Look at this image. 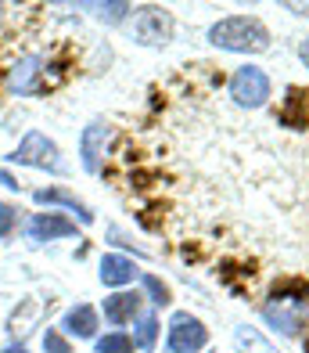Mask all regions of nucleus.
Masks as SVG:
<instances>
[{
  "label": "nucleus",
  "mask_w": 309,
  "mask_h": 353,
  "mask_svg": "<svg viewBox=\"0 0 309 353\" xmlns=\"http://www.w3.org/2000/svg\"><path fill=\"white\" fill-rule=\"evenodd\" d=\"M209 343V328L194 314L180 310L173 314L169 332H166V353H198Z\"/></svg>",
  "instance_id": "4"
},
{
  "label": "nucleus",
  "mask_w": 309,
  "mask_h": 353,
  "mask_svg": "<svg viewBox=\"0 0 309 353\" xmlns=\"http://www.w3.org/2000/svg\"><path fill=\"white\" fill-rule=\"evenodd\" d=\"M309 94L299 90V87H288V98L284 105L277 108V119L281 126H288V130H306V123H309Z\"/></svg>",
  "instance_id": "13"
},
{
  "label": "nucleus",
  "mask_w": 309,
  "mask_h": 353,
  "mask_svg": "<svg viewBox=\"0 0 309 353\" xmlns=\"http://www.w3.org/2000/svg\"><path fill=\"white\" fill-rule=\"evenodd\" d=\"M140 307H144L140 292H134V288H119L116 296L105 299V321L108 325H129V321L140 317Z\"/></svg>",
  "instance_id": "10"
},
{
  "label": "nucleus",
  "mask_w": 309,
  "mask_h": 353,
  "mask_svg": "<svg viewBox=\"0 0 309 353\" xmlns=\"http://www.w3.org/2000/svg\"><path fill=\"white\" fill-rule=\"evenodd\" d=\"M43 353H72V343L61 335V328H47L43 332Z\"/></svg>",
  "instance_id": "19"
},
{
  "label": "nucleus",
  "mask_w": 309,
  "mask_h": 353,
  "mask_svg": "<svg viewBox=\"0 0 309 353\" xmlns=\"http://www.w3.org/2000/svg\"><path fill=\"white\" fill-rule=\"evenodd\" d=\"M101 285H108V288H126V285H134V278H137V263L129 260V256H119V252H108V256H101Z\"/></svg>",
  "instance_id": "12"
},
{
  "label": "nucleus",
  "mask_w": 309,
  "mask_h": 353,
  "mask_svg": "<svg viewBox=\"0 0 309 353\" xmlns=\"http://www.w3.org/2000/svg\"><path fill=\"white\" fill-rule=\"evenodd\" d=\"M129 339H134L137 350H155V343H158V317L155 314H140Z\"/></svg>",
  "instance_id": "15"
},
{
  "label": "nucleus",
  "mask_w": 309,
  "mask_h": 353,
  "mask_svg": "<svg viewBox=\"0 0 309 353\" xmlns=\"http://www.w3.org/2000/svg\"><path fill=\"white\" fill-rule=\"evenodd\" d=\"M306 314H309V303L299 299H281V296H270V303L263 307V317L273 332L281 335H299L306 325Z\"/></svg>",
  "instance_id": "6"
},
{
  "label": "nucleus",
  "mask_w": 309,
  "mask_h": 353,
  "mask_svg": "<svg viewBox=\"0 0 309 353\" xmlns=\"http://www.w3.org/2000/svg\"><path fill=\"white\" fill-rule=\"evenodd\" d=\"M58 328H61L65 339H94L97 328H101V321H97V310L90 303H76L72 310H65Z\"/></svg>",
  "instance_id": "9"
},
{
  "label": "nucleus",
  "mask_w": 309,
  "mask_h": 353,
  "mask_svg": "<svg viewBox=\"0 0 309 353\" xmlns=\"http://www.w3.org/2000/svg\"><path fill=\"white\" fill-rule=\"evenodd\" d=\"M209 43L237 54H263L270 47V29L252 14H231V19H220L216 26H209Z\"/></svg>",
  "instance_id": "1"
},
{
  "label": "nucleus",
  "mask_w": 309,
  "mask_h": 353,
  "mask_svg": "<svg viewBox=\"0 0 309 353\" xmlns=\"http://www.w3.org/2000/svg\"><path fill=\"white\" fill-rule=\"evenodd\" d=\"M4 353H29V350H25V346H22V343H14V346H8V350H4Z\"/></svg>",
  "instance_id": "23"
},
{
  "label": "nucleus",
  "mask_w": 309,
  "mask_h": 353,
  "mask_svg": "<svg viewBox=\"0 0 309 353\" xmlns=\"http://www.w3.org/2000/svg\"><path fill=\"white\" fill-rule=\"evenodd\" d=\"M111 130L105 123H90L83 137H79V155H83V170L87 173H97L101 170V155H105V144H108Z\"/></svg>",
  "instance_id": "11"
},
{
  "label": "nucleus",
  "mask_w": 309,
  "mask_h": 353,
  "mask_svg": "<svg viewBox=\"0 0 309 353\" xmlns=\"http://www.w3.org/2000/svg\"><path fill=\"white\" fill-rule=\"evenodd\" d=\"M8 159H11V163H19V166L47 170V173H65L58 144L47 137V134H40V130H29V134L22 137V144H19V148H14Z\"/></svg>",
  "instance_id": "2"
},
{
  "label": "nucleus",
  "mask_w": 309,
  "mask_h": 353,
  "mask_svg": "<svg viewBox=\"0 0 309 353\" xmlns=\"http://www.w3.org/2000/svg\"><path fill=\"white\" fill-rule=\"evenodd\" d=\"M134 37H137V43H144V47H166L169 37H173V14L162 11V8H155V4L140 8V11L134 14Z\"/></svg>",
  "instance_id": "5"
},
{
  "label": "nucleus",
  "mask_w": 309,
  "mask_h": 353,
  "mask_svg": "<svg viewBox=\"0 0 309 353\" xmlns=\"http://www.w3.org/2000/svg\"><path fill=\"white\" fill-rule=\"evenodd\" d=\"M306 353H309V339H306Z\"/></svg>",
  "instance_id": "24"
},
{
  "label": "nucleus",
  "mask_w": 309,
  "mask_h": 353,
  "mask_svg": "<svg viewBox=\"0 0 309 353\" xmlns=\"http://www.w3.org/2000/svg\"><path fill=\"white\" fill-rule=\"evenodd\" d=\"M14 228H19V210H14L11 202H0V242L11 238Z\"/></svg>",
  "instance_id": "20"
},
{
  "label": "nucleus",
  "mask_w": 309,
  "mask_h": 353,
  "mask_svg": "<svg viewBox=\"0 0 309 353\" xmlns=\"http://www.w3.org/2000/svg\"><path fill=\"white\" fill-rule=\"evenodd\" d=\"M231 98L241 108H263L270 101V76L259 65H241L231 76Z\"/></svg>",
  "instance_id": "3"
},
{
  "label": "nucleus",
  "mask_w": 309,
  "mask_h": 353,
  "mask_svg": "<svg viewBox=\"0 0 309 353\" xmlns=\"http://www.w3.org/2000/svg\"><path fill=\"white\" fill-rule=\"evenodd\" d=\"M11 90L14 94H43V90H51V79H47V61L40 54L22 58L19 65L11 69Z\"/></svg>",
  "instance_id": "7"
},
{
  "label": "nucleus",
  "mask_w": 309,
  "mask_h": 353,
  "mask_svg": "<svg viewBox=\"0 0 309 353\" xmlns=\"http://www.w3.org/2000/svg\"><path fill=\"white\" fill-rule=\"evenodd\" d=\"M134 339H129L126 332H108L105 339L94 343V353H134Z\"/></svg>",
  "instance_id": "16"
},
{
  "label": "nucleus",
  "mask_w": 309,
  "mask_h": 353,
  "mask_svg": "<svg viewBox=\"0 0 309 353\" xmlns=\"http://www.w3.org/2000/svg\"><path fill=\"white\" fill-rule=\"evenodd\" d=\"M72 234H76V220L61 216V213H32L25 223V238L32 245L54 242V238H72Z\"/></svg>",
  "instance_id": "8"
},
{
  "label": "nucleus",
  "mask_w": 309,
  "mask_h": 353,
  "mask_svg": "<svg viewBox=\"0 0 309 353\" xmlns=\"http://www.w3.org/2000/svg\"><path fill=\"white\" fill-rule=\"evenodd\" d=\"M32 199H36L40 205H65L69 213L79 216V223H94V213L72 195V191H65V188H40V191H32Z\"/></svg>",
  "instance_id": "14"
},
{
  "label": "nucleus",
  "mask_w": 309,
  "mask_h": 353,
  "mask_svg": "<svg viewBox=\"0 0 309 353\" xmlns=\"http://www.w3.org/2000/svg\"><path fill=\"white\" fill-rule=\"evenodd\" d=\"M87 11H94V19H101V22H108V26H116V22H122L134 8L122 4V0H116V4H87Z\"/></svg>",
  "instance_id": "17"
},
{
  "label": "nucleus",
  "mask_w": 309,
  "mask_h": 353,
  "mask_svg": "<svg viewBox=\"0 0 309 353\" xmlns=\"http://www.w3.org/2000/svg\"><path fill=\"white\" fill-rule=\"evenodd\" d=\"M299 58H302V65L309 69V37L302 40V47H299Z\"/></svg>",
  "instance_id": "22"
},
{
  "label": "nucleus",
  "mask_w": 309,
  "mask_h": 353,
  "mask_svg": "<svg viewBox=\"0 0 309 353\" xmlns=\"http://www.w3.org/2000/svg\"><path fill=\"white\" fill-rule=\"evenodd\" d=\"M0 188H8V191H19L22 184H19V176H14V173H8L4 166H0Z\"/></svg>",
  "instance_id": "21"
},
{
  "label": "nucleus",
  "mask_w": 309,
  "mask_h": 353,
  "mask_svg": "<svg viewBox=\"0 0 309 353\" xmlns=\"http://www.w3.org/2000/svg\"><path fill=\"white\" fill-rule=\"evenodd\" d=\"M144 292L151 296V303H155V307H169V299H173L169 285L162 281V278H155V274H148V278H144Z\"/></svg>",
  "instance_id": "18"
}]
</instances>
